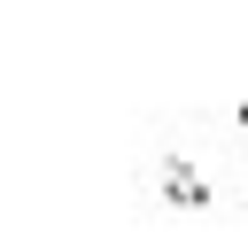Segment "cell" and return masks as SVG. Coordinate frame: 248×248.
<instances>
[{
    "mask_svg": "<svg viewBox=\"0 0 248 248\" xmlns=\"http://www.w3.org/2000/svg\"><path fill=\"white\" fill-rule=\"evenodd\" d=\"M155 186H163V202H170V209H209V202H217V186H209L186 155H163V178H155Z\"/></svg>",
    "mask_w": 248,
    "mask_h": 248,
    "instance_id": "obj_1",
    "label": "cell"
},
{
    "mask_svg": "<svg viewBox=\"0 0 248 248\" xmlns=\"http://www.w3.org/2000/svg\"><path fill=\"white\" fill-rule=\"evenodd\" d=\"M232 124H240V140H248V93H240V108H232Z\"/></svg>",
    "mask_w": 248,
    "mask_h": 248,
    "instance_id": "obj_2",
    "label": "cell"
}]
</instances>
